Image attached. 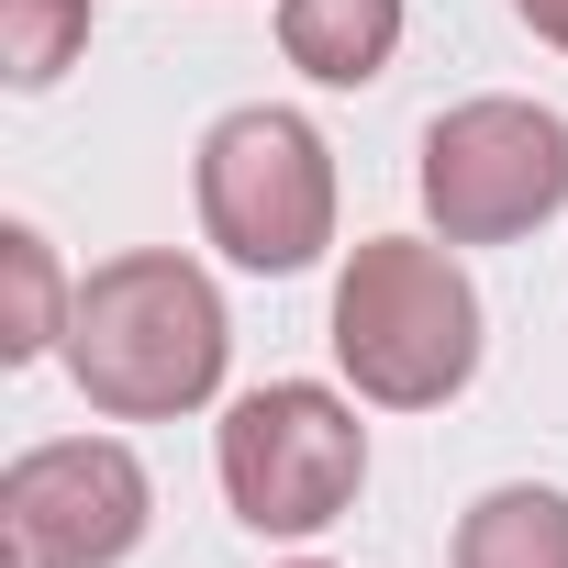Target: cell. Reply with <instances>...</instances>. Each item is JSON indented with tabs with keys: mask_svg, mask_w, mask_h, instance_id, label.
<instances>
[{
	"mask_svg": "<svg viewBox=\"0 0 568 568\" xmlns=\"http://www.w3.org/2000/svg\"><path fill=\"white\" fill-rule=\"evenodd\" d=\"M223 302L212 278L168 245L145 256H112L68 291V379L90 390V413L112 424H168V413H201L223 390Z\"/></svg>",
	"mask_w": 568,
	"mask_h": 568,
	"instance_id": "1",
	"label": "cell"
},
{
	"mask_svg": "<svg viewBox=\"0 0 568 568\" xmlns=\"http://www.w3.org/2000/svg\"><path fill=\"white\" fill-rule=\"evenodd\" d=\"M335 357L368 402L390 413H435L468 390L479 368V291L468 267L424 234H368L335 278Z\"/></svg>",
	"mask_w": 568,
	"mask_h": 568,
	"instance_id": "2",
	"label": "cell"
},
{
	"mask_svg": "<svg viewBox=\"0 0 568 568\" xmlns=\"http://www.w3.org/2000/svg\"><path fill=\"white\" fill-rule=\"evenodd\" d=\"M201 223L234 267L291 278L335 245V156L302 112H223L201 134Z\"/></svg>",
	"mask_w": 568,
	"mask_h": 568,
	"instance_id": "3",
	"label": "cell"
},
{
	"mask_svg": "<svg viewBox=\"0 0 568 568\" xmlns=\"http://www.w3.org/2000/svg\"><path fill=\"white\" fill-rule=\"evenodd\" d=\"M212 457H223V501L256 535H324L368 479V424L313 379H267L223 413Z\"/></svg>",
	"mask_w": 568,
	"mask_h": 568,
	"instance_id": "4",
	"label": "cell"
},
{
	"mask_svg": "<svg viewBox=\"0 0 568 568\" xmlns=\"http://www.w3.org/2000/svg\"><path fill=\"white\" fill-rule=\"evenodd\" d=\"M424 212L446 245H513L568 201V123L546 101H457L424 123Z\"/></svg>",
	"mask_w": 568,
	"mask_h": 568,
	"instance_id": "5",
	"label": "cell"
},
{
	"mask_svg": "<svg viewBox=\"0 0 568 568\" xmlns=\"http://www.w3.org/2000/svg\"><path fill=\"white\" fill-rule=\"evenodd\" d=\"M0 524H12L23 568H123L156 524V490L134 468V446L112 435H57L23 446L12 479H0Z\"/></svg>",
	"mask_w": 568,
	"mask_h": 568,
	"instance_id": "6",
	"label": "cell"
},
{
	"mask_svg": "<svg viewBox=\"0 0 568 568\" xmlns=\"http://www.w3.org/2000/svg\"><path fill=\"white\" fill-rule=\"evenodd\" d=\"M278 45L324 90H368L402 57V0H278Z\"/></svg>",
	"mask_w": 568,
	"mask_h": 568,
	"instance_id": "7",
	"label": "cell"
},
{
	"mask_svg": "<svg viewBox=\"0 0 568 568\" xmlns=\"http://www.w3.org/2000/svg\"><path fill=\"white\" fill-rule=\"evenodd\" d=\"M457 568H568V490L513 479L457 513Z\"/></svg>",
	"mask_w": 568,
	"mask_h": 568,
	"instance_id": "8",
	"label": "cell"
},
{
	"mask_svg": "<svg viewBox=\"0 0 568 568\" xmlns=\"http://www.w3.org/2000/svg\"><path fill=\"white\" fill-rule=\"evenodd\" d=\"M90 45V0H0V68L12 90H57Z\"/></svg>",
	"mask_w": 568,
	"mask_h": 568,
	"instance_id": "9",
	"label": "cell"
},
{
	"mask_svg": "<svg viewBox=\"0 0 568 568\" xmlns=\"http://www.w3.org/2000/svg\"><path fill=\"white\" fill-rule=\"evenodd\" d=\"M0 267H12V324H0V357H45V346H68V302H57V256H45V234L34 223H12L0 234Z\"/></svg>",
	"mask_w": 568,
	"mask_h": 568,
	"instance_id": "10",
	"label": "cell"
},
{
	"mask_svg": "<svg viewBox=\"0 0 568 568\" xmlns=\"http://www.w3.org/2000/svg\"><path fill=\"white\" fill-rule=\"evenodd\" d=\"M513 23L546 34V45H568V0H513Z\"/></svg>",
	"mask_w": 568,
	"mask_h": 568,
	"instance_id": "11",
	"label": "cell"
},
{
	"mask_svg": "<svg viewBox=\"0 0 568 568\" xmlns=\"http://www.w3.org/2000/svg\"><path fill=\"white\" fill-rule=\"evenodd\" d=\"M302 568H324V557H302Z\"/></svg>",
	"mask_w": 568,
	"mask_h": 568,
	"instance_id": "12",
	"label": "cell"
}]
</instances>
